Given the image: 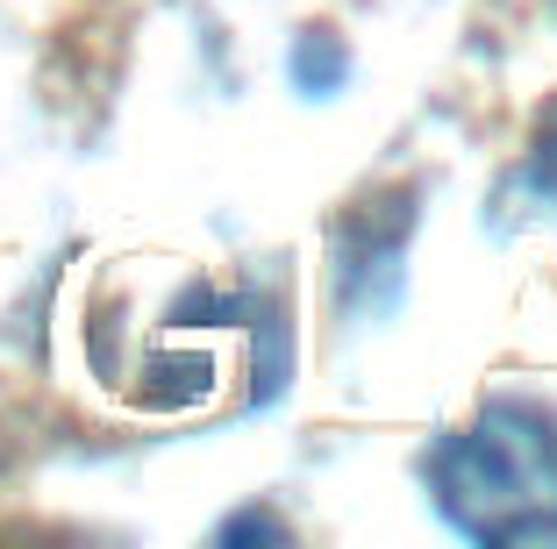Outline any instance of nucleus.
Instances as JSON below:
<instances>
[{"mask_svg": "<svg viewBox=\"0 0 557 549\" xmlns=\"http://www.w3.org/2000/svg\"><path fill=\"white\" fill-rule=\"evenodd\" d=\"M529 186H536V200L550 208V222H557V122L543 129V144H536V158H529Z\"/></svg>", "mask_w": 557, "mask_h": 549, "instance_id": "2", "label": "nucleus"}, {"mask_svg": "<svg viewBox=\"0 0 557 549\" xmlns=\"http://www.w3.org/2000/svg\"><path fill=\"white\" fill-rule=\"evenodd\" d=\"M436 514L472 542H557V414L493 400L429 457Z\"/></svg>", "mask_w": 557, "mask_h": 549, "instance_id": "1", "label": "nucleus"}]
</instances>
